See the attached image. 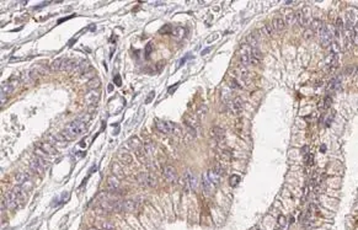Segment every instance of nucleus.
Wrapping results in <instances>:
<instances>
[{
    "instance_id": "nucleus-1",
    "label": "nucleus",
    "mask_w": 358,
    "mask_h": 230,
    "mask_svg": "<svg viewBox=\"0 0 358 230\" xmlns=\"http://www.w3.org/2000/svg\"><path fill=\"white\" fill-rule=\"evenodd\" d=\"M86 126H87V123L84 121L83 118H78V119H74L73 122H70L69 124H67L65 129L62 133L67 138V141H70V139L76 138L83 132H85Z\"/></svg>"
},
{
    "instance_id": "nucleus-2",
    "label": "nucleus",
    "mask_w": 358,
    "mask_h": 230,
    "mask_svg": "<svg viewBox=\"0 0 358 230\" xmlns=\"http://www.w3.org/2000/svg\"><path fill=\"white\" fill-rule=\"evenodd\" d=\"M47 167H48V160H44V159L38 158V156L32 159L31 163H30V169H31L35 174H38V175L43 174Z\"/></svg>"
},
{
    "instance_id": "nucleus-3",
    "label": "nucleus",
    "mask_w": 358,
    "mask_h": 230,
    "mask_svg": "<svg viewBox=\"0 0 358 230\" xmlns=\"http://www.w3.org/2000/svg\"><path fill=\"white\" fill-rule=\"evenodd\" d=\"M198 182H197V177L192 171L187 170V171L183 174V186L187 191H195L197 187Z\"/></svg>"
},
{
    "instance_id": "nucleus-4",
    "label": "nucleus",
    "mask_w": 358,
    "mask_h": 230,
    "mask_svg": "<svg viewBox=\"0 0 358 230\" xmlns=\"http://www.w3.org/2000/svg\"><path fill=\"white\" fill-rule=\"evenodd\" d=\"M156 128L159 132H161L164 134L176 133L179 131L177 124H175L173 122H168V121H156Z\"/></svg>"
},
{
    "instance_id": "nucleus-5",
    "label": "nucleus",
    "mask_w": 358,
    "mask_h": 230,
    "mask_svg": "<svg viewBox=\"0 0 358 230\" xmlns=\"http://www.w3.org/2000/svg\"><path fill=\"white\" fill-rule=\"evenodd\" d=\"M138 182L143 186H148V187H155L156 186V178L147 172H143L138 175Z\"/></svg>"
},
{
    "instance_id": "nucleus-6",
    "label": "nucleus",
    "mask_w": 358,
    "mask_h": 230,
    "mask_svg": "<svg viewBox=\"0 0 358 230\" xmlns=\"http://www.w3.org/2000/svg\"><path fill=\"white\" fill-rule=\"evenodd\" d=\"M202 185H203L204 192H206L207 195H212V193L214 192V189L217 188V186L211 181L209 175H208V171H206V172L203 174V176H202Z\"/></svg>"
},
{
    "instance_id": "nucleus-7",
    "label": "nucleus",
    "mask_w": 358,
    "mask_h": 230,
    "mask_svg": "<svg viewBox=\"0 0 358 230\" xmlns=\"http://www.w3.org/2000/svg\"><path fill=\"white\" fill-rule=\"evenodd\" d=\"M15 89V84L10 83V81H5L1 84V89H0V92H1V104L4 105L7 100V95L11 94Z\"/></svg>"
},
{
    "instance_id": "nucleus-8",
    "label": "nucleus",
    "mask_w": 358,
    "mask_h": 230,
    "mask_svg": "<svg viewBox=\"0 0 358 230\" xmlns=\"http://www.w3.org/2000/svg\"><path fill=\"white\" fill-rule=\"evenodd\" d=\"M164 177L166 178V181L170 183H175L177 181V172L172 166H165L164 167Z\"/></svg>"
},
{
    "instance_id": "nucleus-9",
    "label": "nucleus",
    "mask_w": 358,
    "mask_h": 230,
    "mask_svg": "<svg viewBox=\"0 0 358 230\" xmlns=\"http://www.w3.org/2000/svg\"><path fill=\"white\" fill-rule=\"evenodd\" d=\"M85 102L87 105H96L100 100V92L97 90H89L85 94Z\"/></svg>"
},
{
    "instance_id": "nucleus-10",
    "label": "nucleus",
    "mask_w": 358,
    "mask_h": 230,
    "mask_svg": "<svg viewBox=\"0 0 358 230\" xmlns=\"http://www.w3.org/2000/svg\"><path fill=\"white\" fill-rule=\"evenodd\" d=\"M242 107H244V102L240 97H236L234 98L233 101L229 104V108L233 115H239L241 111H242Z\"/></svg>"
},
{
    "instance_id": "nucleus-11",
    "label": "nucleus",
    "mask_w": 358,
    "mask_h": 230,
    "mask_svg": "<svg viewBox=\"0 0 358 230\" xmlns=\"http://www.w3.org/2000/svg\"><path fill=\"white\" fill-rule=\"evenodd\" d=\"M48 139H49V143L53 144V145H65L67 144V138L63 135V133H59V134H49L48 135Z\"/></svg>"
},
{
    "instance_id": "nucleus-12",
    "label": "nucleus",
    "mask_w": 358,
    "mask_h": 230,
    "mask_svg": "<svg viewBox=\"0 0 358 230\" xmlns=\"http://www.w3.org/2000/svg\"><path fill=\"white\" fill-rule=\"evenodd\" d=\"M87 69H89V64H87V62H85V61H83V62H78V63H75V67H74V69H73V73L74 75H78V74H80V73H85V72H87Z\"/></svg>"
},
{
    "instance_id": "nucleus-13",
    "label": "nucleus",
    "mask_w": 358,
    "mask_h": 230,
    "mask_svg": "<svg viewBox=\"0 0 358 230\" xmlns=\"http://www.w3.org/2000/svg\"><path fill=\"white\" fill-rule=\"evenodd\" d=\"M37 146L38 148H41L42 149L43 152H46L48 155H53V154H57V150H56V148H54V145L53 144H50L49 142H42V143H39V144H37Z\"/></svg>"
},
{
    "instance_id": "nucleus-14",
    "label": "nucleus",
    "mask_w": 358,
    "mask_h": 230,
    "mask_svg": "<svg viewBox=\"0 0 358 230\" xmlns=\"http://www.w3.org/2000/svg\"><path fill=\"white\" fill-rule=\"evenodd\" d=\"M326 65H327V68H329V70H330V72H335V70H336V68L339 67V55L332 54L330 58H327Z\"/></svg>"
},
{
    "instance_id": "nucleus-15",
    "label": "nucleus",
    "mask_w": 358,
    "mask_h": 230,
    "mask_svg": "<svg viewBox=\"0 0 358 230\" xmlns=\"http://www.w3.org/2000/svg\"><path fill=\"white\" fill-rule=\"evenodd\" d=\"M271 25H272V27H273L274 31L279 32V31H283V30H284V27H285V21H284V18H282V17H274Z\"/></svg>"
},
{
    "instance_id": "nucleus-16",
    "label": "nucleus",
    "mask_w": 358,
    "mask_h": 230,
    "mask_svg": "<svg viewBox=\"0 0 358 230\" xmlns=\"http://www.w3.org/2000/svg\"><path fill=\"white\" fill-rule=\"evenodd\" d=\"M30 177H31V174L30 172H26V171H20L15 175V180L19 185H22V183H26Z\"/></svg>"
},
{
    "instance_id": "nucleus-17",
    "label": "nucleus",
    "mask_w": 358,
    "mask_h": 230,
    "mask_svg": "<svg viewBox=\"0 0 358 230\" xmlns=\"http://www.w3.org/2000/svg\"><path fill=\"white\" fill-rule=\"evenodd\" d=\"M107 186H108V188H110V191H111V192H116V191H118V189H119V181H118V178L115 177V176L108 177Z\"/></svg>"
},
{
    "instance_id": "nucleus-18",
    "label": "nucleus",
    "mask_w": 358,
    "mask_h": 230,
    "mask_svg": "<svg viewBox=\"0 0 358 230\" xmlns=\"http://www.w3.org/2000/svg\"><path fill=\"white\" fill-rule=\"evenodd\" d=\"M212 135L217 139L218 142H223L224 138H225V133H224V129L220 127H213L212 129Z\"/></svg>"
},
{
    "instance_id": "nucleus-19",
    "label": "nucleus",
    "mask_w": 358,
    "mask_h": 230,
    "mask_svg": "<svg viewBox=\"0 0 358 230\" xmlns=\"http://www.w3.org/2000/svg\"><path fill=\"white\" fill-rule=\"evenodd\" d=\"M95 225L100 230H115V225L108 220H97Z\"/></svg>"
},
{
    "instance_id": "nucleus-20",
    "label": "nucleus",
    "mask_w": 358,
    "mask_h": 230,
    "mask_svg": "<svg viewBox=\"0 0 358 230\" xmlns=\"http://www.w3.org/2000/svg\"><path fill=\"white\" fill-rule=\"evenodd\" d=\"M137 207L138 204L136 203V201H132V199L123 201V212H133L137 209Z\"/></svg>"
},
{
    "instance_id": "nucleus-21",
    "label": "nucleus",
    "mask_w": 358,
    "mask_h": 230,
    "mask_svg": "<svg viewBox=\"0 0 358 230\" xmlns=\"http://www.w3.org/2000/svg\"><path fill=\"white\" fill-rule=\"evenodd\" d=\"M63 61H64V59H62V58L53 61L52 63H50V65H49V70H52V72H60V70H62Z\"/></svg>"
},
{
    "instance_id": "nucleus-22",
    "label": "nucleus",
    "mask_w": 358,
    "mask_h": 230,
    "mask_svg": "<svg viewBox=\"0 0 358 230\" xmlns=\"http://www.w3.org/2000/svg\"><path fill=\"white\" fill-rule=\"evenodd\" d=\"M288 226V223H287V219H285L284 215H279L277 218V228L276 230H285Z\"/></svg>"
},
{
    "instance_id": "nucleus-23",
    "label": "nucleus",
    "mask_w": 358,
    "mask_h": 230,
    "mask_svg": "<svg viewBox=\"0 0 358 230\" xmlns=\"http://www.w3.org/2000/svg\"><path fill=\"white\" fill-rule=\"evenodd\" d=\"M324 26H325V24H322V21H320V20H313L311 24H310V30H313L314 32L319 33Z\"/></svg>"
},
{
    "instance_id": "nucleus-24",
    "label": "nucleus",
    "mask_w": 358,
    "mask_h": 230,
    "mask_svg": "<svg viewBox=\"0 0 358 230\" xmlns=\"http://www.w3.org/2000/svg\"><path fill=\"white\" fill-rule=\"evenodd\" d=\"M100 85H101V81H100L99 78H94V79H91L87 81V87L90 90H97L100 87Z\"/></svg>"
},
{
    "instance_id": "nucleus-25",
    "label": "nucleus",
    "mask_w": 358,
    "mask_h": 230,
    "mask_svg": "<svg viewBox=\"0 0 358 230\" xmlns=\"http://www.w3.org/2000/svg\"><path fill=\"white\" fill-rule=\"evenodd\" d=\"M128 145H129V148L134 149V150H138V149L142 146V143L139 142V139L137 137H133L128 141Z\"/></svg>"
},
{
    "instance_id": "nucleus-26",
    "label": "nucleus",
    "mask_w": 358,
    "mask_h": 230,
    "mask_svg": "<svg viewBox=\"0 0 358 230\" xmlns=\"http://www.w3.org/2000/svg\"><path fill=\"white\" fill-rule=\"evenodd\" d=\"M356 10L354 9H348L347 10V21H350V22H352L353 25L356 24V21H357V15H356Z\"/></svg>"
},
{
    "instance_id": "nucleus-27",
    "label": "nucleus",
    "mask_w": 358,
    "mask_h": 230,
    "mask_svg": "<svg viewBox=\"0 0 358 230\" xmlns=\"http://www.w3.org/2000/svg\"><path fill=\"white\" fill-rule=\"evenodd\" d=\"M185 32H186V31H185V28L179 26V27H175V28H173L171 33H172L173 37H176V38H182L183 36H185Z\"/></svg>"
},
{
    "instance_id": "nucleus-28",
    "label": "nucleus",
    "mask_w": 358,
    "mask_h": 230,
    "mask_svg": "<svg viewBox=\"0 0 358 230\" xmlns=\"http://www.w3.org/2000/svg\"><path fill=\"white\" fill-rule=\"evenodd\" d=\"M285 24H288V25H293V24H295L296 22V17H295V14L294 13H287L285 14Z\"/></svg>"
},
{
    "instance_id": "nucleus-29",
    "label": "nucleus",
    "mask_w": 358,
    "mask_h": 230,
    "mask_svg": "<svg viewBox=\"0 0 358 230\" xmlns=\"http://www.w3.org/2000/svg\"><path fill=\"white\" fill-rule=\"evenodd\" d=\"M343 27H345V25H343V22H342V18H340V17H337L336 18V21H335V31H337V32H342V30H343Z\"/></svg>"
},
{
    "instance_id": "nucleus-30",
    "label": "nucleus",
    "mask_w": 358,
    "mask_h": 230,
    "mask_svg": "<svg viewBox=\"0 0 358 230\" xmlns=\"http://www.w3.org/2000/svg\"><path fill=\"white\" fill-rule=\"evenodd\" d=\"M330 49H331V53H332V54L337 55V54H339V52H340V46H339V43H337V42H332V43L330 44Z\"/></svg>"
},
{
    "instance_id": "nucleus-31",
    "label": "nucleus",
    "mask_w": 358,
    "mask_h": 230,
    "mask_svg": "<svg viewBox=\"0 0 358 230\" xmlns=\"http://www.w3.org/2000/svg\"><path fill=\"white\" fill-rule=\"evenodd\" d=\"M239 181H240V177H239L238 175H231V176H230V180H229V183H230L231 187H235V186L239 183Z\"/></svg>"
},
{
    "instance_id": "nucleus-32",
    "label": "nucleus",
    "mask_w": 358,
    "mask_h": 230,
    "mask_svg": "<svg viewBox=\"0 0 358 230\" xmlns=\"http://www.w3.org/2000/svg\"><path fill=\"white\" fill-rule=\"evenodd\" d=\"M83 78H84V79H87V81H89V80H91V79L96 78V76H95V70H87V72H85V73L83 74Z\"/></svg>"
},
{
    "instance_id": "nucleus-33",
    "label": "nucleus",
    "mask_w": 358,
    "mask_h": 230,
    "mask_svg": "<svg viewBox=\"0 0 358 230\" xmlns=\"http://www.w3.org/2000/svg\"><path fill=\"white\" fill-rule=\"evenodd\" d=\"M356 69H357V68H356L354 65H350V67H347V68L345 69L343 73H345V75H348V76H350V75H352V74L356 72Z\"/></svg>"
},
{
    "instance_id": "nucleus-34",
    "label": "nucleus",
    "mask_w": 358,
    "mask_h": 230,
    "mask_svg": "<svg viewBox=\"0 0 358 230\" xmlns=\"http://www.w3.org/2000/svg\"><path fill=\"white\" fill-rule=\"evenodd\" d=\"M313 163H314V154H306L305 155V164L306 165H309V166H311L313 165Z\"/></svg>"
},
{
    "instance_id": "nucleus-35",
    "label": "nucleus",
    "mask_w": 358,
    "mask_h": 230,
    "mask_svg": "<svg viewBox=\"0 0 358 230\" xmlns=\"http://www.w3.org/2000/svg\"><path fill=\"white\" fill-rule=\"evenodd\" d=\"M265 31H266V33H267L268 36H272L273 33H274V30H273V27H272V25H270V24H267V25H265Z\"/></svg>"
},
{
    "instance_id": "nucleus-36",
    "label": "nucleus",
    "mask_w": 358,
    "mask_h": 230,
    "mask_svg": "<svg viewBox=\"0 0 358 230\" xmlns=\"http://www.w3.org/2000/svg\"><path fill=\"white\" fill-rule=\"evenodd\" d=\"M119 158H121V160H122V161H123L125 164H129V163L132 161V158H130L129 155H127V154H122Z\"/></svg>"
},
{
    "instance_id": "nucleus-37",
    "label": "nucleus",
    "mask_w": 358,
    "mask_h": 230,
    "mask_svg": "<svg viewBox=\"0 0 358 230\" xmlns=\"http://www.w3.org/2000/svg\"><path fill=\"white\" fill-rule=\"evenodd\" d=\"M171 32H172V30H171V26H170V25L164 26V27L160 30V33H171Z\"/></svg>"
},
{
    "instance_id": "nucleus-38",
    "label": "nucleus",
    "mask_w": 358,
    "mask_h": 230,
    "mask_svg": "<svg viewBox=\"0 0 358 230\" xmlns=\"http://www.w3.org/2000/svg\"><path fill=\"white\" fill-rule=\"evenodd\" d=\"M206 113H207V107H206V106H202V107L198 109V115H199L201 117H203V116H206Z\"/></svg>"
},
{
    "instance_id": "nucleus-39",
    "label": "nucleus",
    "mask_w": 358,
    "mask_h": 230,
    "mask_svg": "<svg viewBox=\"0 0 358 230\" xmlns=\"http://www.w3.org/2000/svg\"><path fill=\"white\" fill-rule=\"evenodd\" d=\"M313 36H314V31H313V30H306V31H305V35H304V37H305L306 39H308V38H311Z\"/></svg>"
},
{
    "instance_id": "nucleus-40",
    "label": "nucleus",
    "mask_w": 358,
    "mask_h": 230,
    "mask_svg": "<svg viewBox=\"0 0 358 230\" xmlns=\"http://www.w3.org/2000/svg\"><path fill=\"white\" fill-rule=\"evenodd\" d=\"M229 85H230L231 87H235V89L240 87V84H238V81H235V80H231V81L229 83Z\"/></svg>"
},
{
    "instance_id": "nucleus-41",
    "label": "nucleus",
    "mask_w": 358,
    "mask_h": 230,
    "mask_svg": "<svg viewBox=\"0 0 358 230\" xmlns=\"http://www.w3.org/2000/svg\"><path fill=\"white\" fill-rule=\"evenodd\" d=\"M296 1H284V4L285 5H294Z\"/></svg>"
},
{
    "instance_id": "nucleus-42",
    "label": "nucleus",
    "mask_w": 358,
    "mask_h": 230,
    "mask_svg": "<svg viewBox=\"0 0 358 230\" xmlns=\"http://www.w3.org/2000/svg\"><path fill=\"white\" fill-rule=\"evenodd\" d=\"M87 230H100V229H97V228H90V229H87Z\"/></svg>"
}]
</instances>
